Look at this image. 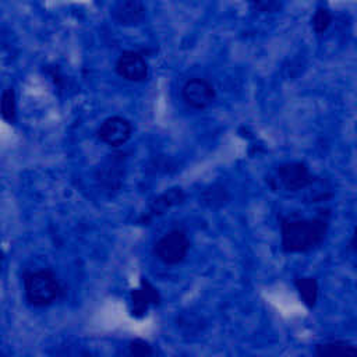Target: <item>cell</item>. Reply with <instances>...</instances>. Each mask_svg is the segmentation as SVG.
<instances>
[{
    "label": "cell",
    "mask_w": 357,
    "mask_h": 357,
    "mask_svg": "<svg viewBox=\"0 0 357 357\" xmlns=\"http://www.w3.org/2000/svg\"><path fill=\"white\" fill-rule=\"evenodd\" d=\"M198 201L202 206L216 211L229 204L230 192L225 184L215 181L201 190V192L198 195Z\"/></svg>",
    "instance_id": "obj_13"
},
{
    "label": "cell",
    "mask_w": 357,
    "mask_h": 357,
    "mask_svg": "<svg viewBox=\"0 0 357 357\" xmlns=\"http://www.w3.org/2000/svg\"><path fill=\"white\" fill-rule=\"evenodd\" d=\"M311 357H357V346L346 339H329L317 343Z\"/></svg>",
    "instance_id": "obj_12"
},
{
    "label": "cell",
    "mask_w": 357,
    "mask_h": 357,
    "mask_svg": "<svg viewBox=\"0 0 357 357\" xmlns=\"http://www.w3.org/2000/svg\"><path fill=\"white\" fill-rule=\"evenodd\" d=\"M329 209H321L315 216L287 213L279 216L280 248L286 254H307L319 248L329 231Z\"/></svg>",
    "instance_id": "obj_1"
},
{
    "label": "cell",
    "mask_w": 357,
    "mask_h": 357,
    "mask_svg": "<svg viewBox=\"0 0 357 357\" xmlns=\"http://www.w3.org/2000/svg\"><path fill=\"white\" fill-rule=\"evenodd\" d=\"M146 15V7L139 0L117 1L112 8L113 20L124 26H134L144 21Z\"/></svg>",
    "instance_id": "obj_11"
},
{
    "label": "cell",
    "mask_w": 357,
    "mask_h": 357,
    "mask_svg": "<svg viewBox=\"0 0 357 357\" xmlns=\"http://www.w3.org/2000/svg\"><path fill=\"white\" fill-rule=\"evenodd\" d=\"M184 201H185L184 190L178 185L170 187L149 201V204L146 205L144 212L138 216L137 223L141 226H148L155 219L160 218L167 211H170L172 208L181 205Z\"/></svg>",
    "instance_id": "obj_7"
},
{
    "label": "cell",
    "mask_w": 357,
    "mask_h": 357,
    "mask_svg": "<svg viewBox=\"0 0 357 357\" xmlns=\"http://www.w3.org/2000/svg\"><path fill=\"white\" fill-rule=\"evenodd\" d=\"M160 294L158 289L146 279L141 278L139 286L132 289L130 293V311L135 318H142L146 315L149 307L159 305Z\"/></svg>",
    "instance_id": "obj_10"
},
{
    "label": "cell",
    "mask_w": 357,
    "mask_h": 357,
    "mask_svg": "<svg viewBox=\"0 0 357 357\" xmlns=\"http://www.w3.org/2000/svg\"><path fill=\"white\" fill-rule=\"evenodd\" d=\"M180 93L184 105L192 110H205L216 100L215 85L202 77H190Z\"/></svg>",
    "instance_id": "obj_6"
},
{
    "label": "cell",
    "mask_w": 357,
    "mask_h": 357,
    "mask_svg": "<svg viewBox=\"0 0 357 357\" xmlns=\"http://www.w3.org/2000/svg\"><path fill=\"white\" fill-rule=\"evenodd\" d=\"M318 180L307 163L300 160L283 162L266 176L268 187L275 192L297 194L307 190Z\"/></svg>",
    "instance_id": "obj_3"
},
{
    "label": "cell",
    "mask_w": 357,
    "mask_h": 357,
    "mask_svg": "<svg viewBox=\"0 0 357 357\" xmlns=\"http://www.w3.org/2000/svg\"><path fill=\"white\" fill-rule=\"evenodd\" d=\"M191 248L188 233L183 227H172L152 245L153 257L166 266H174L185 261Z\"/></svg>",
    "instance_id": "obj_4"
},
{
    "label": "cell",
    "mask_w": 357,
    "mask_h": 357,
    "mask_svg": "<svg viewBox=\"0 0 357 357\" xmlns=\"http://www.w3.org/2000/svg\"><path fill=\"white\" fill-rule=\"evenodd\" d=\"M24 296L26 303L35 308H45L66 296V287L49 268L29 271L24 275Z\"/></svg>",
    "instance_id": "obj_2"
},
{
    "label": "cell",
    "mask_w": 357,
    "mask_h": 357,
    "mask_svg": "<svg viewBox=\"0 0 357 357\" xmlns=\"http://www.w3.org/2000/svg\"><path fill=\"white\" fill-rule=\"evenodd\" d=\"M332 22H333L332 11L326 6H318L311 18V25L314 32L318 36H322L331 28Z\"/></svg>",
    "instance_id": "obj_16"
},
{
    "label": "cell",
    "mask_w": 357,
    "mask_h": 357,
    "mask_svg": "<svg viewBox=\"0 0 357 357\" xmlns=\"http://www.w3.org/2000/svg\"><path fill=\"white\" fill-rule=\"evenodd\" d=\"M3 265H4V252L0 250V275L3 271Z\"/></svg>",
    "instance_id": "obj_20"
},
{
    "label": "cell",
    "mask_w": 357,
    "mask_h": 357,
    "mask_svg": "<svg viewBox=\"0 0 357 357\" xmlns=\"http://www.w3.org/2000/svg\"><path fill=\"white\" fill-rule=\"evenodd\" d=\"M176 325L180 331L190 335H195L202 332L205 326V321L202 319V317L195 315L194 312H181L176 318Z\"/></svg>",
    "instance_id": "obj_17"
},
{
    "label": "cell",
    "mask_w": 357,
    "mask_h": 357,
    "mask_svg": "<svg viewBox=\"0 0 357 357\" xmlns=\"http://www.w3.org/2000/svg\"><path fill=\"white\" fill-rule=\"evenodd\" d=\"M82 357H98V356H95V354H91V353H86V354H84Z\"/></svg>",
    "instance_id": "obj_21"
},
{
    "label": "cell",
    "mask_w": 357,
    "mask_h": 357,
    "mask_svg": "<svg viewBox=\"0 0 357 357\" xmlns=\"http://www.w3.org/2000/svg\"><path fill=\"white\" fill-rule=\"evenodd\" d=\"M127 170L126 152L116 151L107 155L95 172V181L99 188L107 195H114L120 191Z\"/></svg>",
    "instance_id": "obj_5"
},
{
    "label": "cell",
    "mask_w": 357,
    "mask_h": 357,
    "mask_svg": "<svg viewBox=\"0 0 357 357\" xmlns=\"http://www.w3.org/2000/svg\"><path fill=\"white\" fill-rule=\"evenodd\" d=\"M128 357H155L153 346L144 339H132L127 346Z\"/></svg>",
    "instance_id": "obj_18"
},
{
    "label": "cell",
    "mask_w": 357,
    "mask_h": 357,
    "mask_svg": "<svg viewBox=\"0 0 357 357\" xmlns=\"http://www.w3.org/2000/svg\"><path fill=\"white\" fill-rule=\"evenodd\" d=\"M250 7L261 14H275L283 8V3L276 0H255L250 3Z\"/></svg>",
    "instance_id": "obj_19"
},
{
    "label": "cell",
    "mask_w": 357,
    "mask_h": 357,
    "mask_svg": "<svg viewBox=\"0 0 357 357\" xmlns=\"http://www.w3.org/2000/svg\"><path fill=\"white\" fill-rule=\"evenodd\" d=\"M132 124L123 116H110L105 119L96 130V137L100 142L110 148H119L128 142L132 137Z\"/></svg>",
    "instance_id": "obj_9"
},
{
    "label": "cell",
    "mask_w": 357,
    "mask_h": 357,
    "mask_svg": "<svg viewBox=\"0 0 357 357\" xmlns=\"http://www.w3.org/2000/svg\"><path fill=\"white\" fill-rule=\"evenodd\" d=\"M0 116L8 124L17 120V96L13 86L6 88L0 96Z\"/></svg>",
    "instance_id": "obj_15"
},
{
    "label": "cell",
    "mask_w": 357,
    "mask_h": 357,
    "mask_svg": "<svg viewBox=\"0 0 357 357\" xmlns=\"http://www.w3.org/2000/svg\"><path fill=\"white\" fill-rule=\"evenodd\" d=\"M296 291L307 308H314L319 296V286L314 276H298L293 282Z\"/></svg>",
    "instance_id": "obj_14"
},
{
    "label": "cell",
    "mask_w": 357,
    "mask_h": 357,
    "mask_svg": "<svg viewBox=\"0 0 357 357\" xmlns=\"http://www.w3.org/2000/svg\"><path fill=\"white\" fill-rule=\"evenodd\" d=\"M117 75L128 82H144L149 77V64L142 52L124 50L116 60Z\"/></svg>",
    "instance_id": "obj_8"
}]
</instances>
